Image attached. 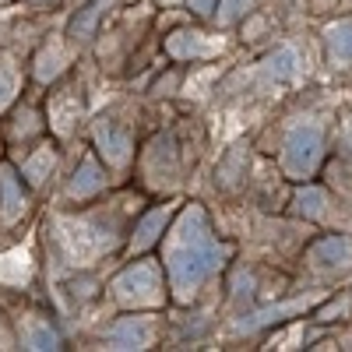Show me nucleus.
I'll return each instance as SVG.
<instances>
[{"label":"nucleus","mask_w":352,"mask_h":352,"mask_svg":"<svg viewBox=\"0 0 352 352\" xmlns=\"http://www.w3.org/2000/svg\"><path fill=\"white\" fill-rule=\"evenodd\" d=\"M152 342H155V317H144V314L120 317L106 331V345L109 349H148Z\"/></svg>","instance_id":"6"},{"label":"nucleus","mask_w":352,"mask_h":352,"mask_svg":"<svg viewBox=\"0 0 352 352\" xmlns=\"http://www.w3.org/2000/svg\"><path fill=\"white\" fill-rule=\"evenodd\" d=\"M18 342L21 349H60V335L43 314H28L21 317V328H18Z\"/></svg>","instance_id":"11"},{"label":"nucleus","mask_w":352,"mask_h":352,"mask_svg":"<svg viewBox=\"0 0 352 352\" xmlns=\"http://www.w3.org/2000/svg\"><path fill=\"white\" fill-rule=\"evenodd\" d=\"M324 204H328V194L320 190V187H303V194H300V212L303 215H310V219H324Z\"/></svg>","instance_id":"19"},{"label":"nucleus","mask_w":352,"mask_h":352,"mask_svg":"<svg viewBox=\"0 0 352 352\" xmlns=\"http://www.w3.org/2000/svg\"><path fill=\"white\" fill-rule=\"evenodd\" d=\"M102 187H106V169H102L92 155H88V159H81V166H78L74 176H71L67 197H71V201H88V197H96Z\"/></svg>","instance_id":"10"},{"label":"nucleus","mask_w":352,"mask_h":352,"mask_svg":"<svg viewBox=\"0 0 352 352\" xmlns=\"http://www.w3.org/2000/svg\"><path fill=\"white\" fill-rule=\"evenodd\" d=\"M166 4H173V0H166Z\"/></svg>","instance_id":"25"},{"label":"nucleus","mask_w":352,"mask_h":352,"mask_svg":"<svg viewBox=\"0 0 352 352\" xmlns=\"http://www.w3.org/2000/svg\"><path fill=\"white\" fill-rule=\"evenodd\" d=\"M56 240H60V250L74 264H88L92 257L113 247V232L109 222L81 215V219H56Z\"/></svg>","instance_id":"4"},{"label":"nucleus","mask_w":352,"mask_h":352,"mask_svg":"<svg viewBox=\"0 0 352 352\" xmlns=\"http://www.w3.org/2000/svg\"><path fill=\"white\" fill-rule=\"evenodd\" d=\"M36 275V257L28 247H11L0 254V282L11 285V289H21L28 285Z\"/></svg>","instance_id":"8"},{"label":"nucleus","mask_w":352,"mask_h":352,"mask_svg":"<svg viewBox=\"0 0 352 352\" xmlns=\"http://www.w3.org/2000/svg\"><path fill=\"white\" fill-rule=\"evenodd\" d=\"M261 74L268 78L272 85H285V81H296V74H300V56H296V50L292 46H282V50H275L268 60L261 64Z\"/></svg>","instance_id":"15"},{"label":"nucleus","mask_w":352,"mask_h":352,"mask_svg":"<svg viewBox=\"0 0 352 352\" xmlns=\"http://www.w3.org/2000/svg\"><path fill=\"white\" fill-rule=\"evenodd\" d=\"M64 60H67V56L60 53V50H46L43 56H39V67H36V74H39V81H53L56 74H60L64 71Z\"/></svg>","instance_id":"22"},{"label":"nucleus","mask_w":352,"mask_h":352,"mask_svg":"<svg viewBox=\"0 0 352 352\" xmlns=\"http://www.w3.org/2000/svg\"><path fill=\"white\" fill-rule=\"evenodd\" d=\"M324 159V127L317 120H296L282 141V169L292 180H310Z\"/></svg>","instance_id":"2"},{"label":"nucleus","mask_w":352,"mask_h":352,"mask_svg":"<svg viewBox=\"0 0 352 352\" xmlns=\"http://www.w3.org/2000/svg\"><path fill=\"white\" fill-rule=\"evenodd\" d=\"M257 4V0H219V11H215V18L222 21V25H229V21H236V18H243L250 8Z\"/></svg>","instance_id":"21"},{"label":"nucleus","mask_w":352,"mask_h":352,"mask_svg":"<svg viewBox=\"0 0 352 352\" xmlns=\"http://www.w3.org/2000/svg\"><path fill=\"white\" fill-rule=\"evenodd\" d=\"M176 212V204H162V208H155V212H148L138 226H134V236H131V250H148L152 243H159L162 240V232H166V222H169V215Z\"/></svg>","instance_id":"12"},{"label":"nucleus","mask_w":352,"mask_h":352,"mask_svg":"<svg viewBox=\"0 0 352 352\" xmlns=\"http://www.w3.org/2000/svg\"><path fill=\"white\" fill-rule=\"evenodd\" d=\"M166 50L176 60H212L226 50V39L208 36V32H190V28H180L166 39Z\"/></svg>","instance_id":"5"},{"label":"nucleus","mask_w":352,"mask_h":352,"mask_svg":"<svg viewBox=\"0 0 352 352\" xmlns=\"http://www.w3.org/2000/svg\"><path fill=\"white\" fill-rule=\"evenodd\" d=\"M328 56H331V64L338 67H349L352 64V21H335L328 25Z\"/></svg>","instance_id":"16"},{"label":"nucleus","mask_w":352,"mask_h":352,"mask_svg":"<svg viewBox=\"0 0 352 352\" xmlns=\"http://www.w3.org/2000/svg\"><path fill=\"white\" fill-rule=\"evenodd\" d=\"M81 116V99H78V88H60L53 92L50 99V124L60 131V134H71V127L78 124Z\"/></svg>","instance_id":"13"},{"label":"nucleus","mask_w":352,"mask_h":352,"mask_svg":"<svg viewBox=\"0 0 352 352\" xmlns=\"http://www.w3.org/2000/svg\"><path fill=\"white\" fill-rule=\"evenodd\" d=\"M53 166H56V152H53V144H39V148L21 162V176H25L28 184H43L46 176L53 173Z\"/></svg>","instance_id":"18"},{"label":"nucleus","mask_w":352,"mask_h":352,"mask_svg":"<svg viewBox=\"0 0 352 352\" xmlns=\"http://www.w3.org/2000/svg\"><path fill=\"white\" fill-rule=\"evenodd\" d=\"M113 296L124 307H159L166 300V278L159 261H134L131 268H124L113 282Z\"/></svg>","instance_id":"3"},{"label":"nucleus","mask_w":352,"mask_h":352,"mask_svg":"<svg viewBox=\"0 0 352 352\" xmlns=\"http://www.w3.org/2000/svg\"><path fill=\"white\" fill-rule=\"evenodd\" d=\"M187 4H190L194 14H212V8L219 4V0H187Z\"/></svg>","instance_id":"23"},{"label":"nucleus","mask_w":352,"mask_h":352,"mask_svg":"<svg viewBox=\"0 0 352 352\" xmlns=\"http://www.w3.org/2000/svg\"><path fill=\"white\" fill-rule=\"evenodd\" d=\"M21 92V71L11 53H0V113H4Z\"/></svg>","instance_id":"17"},{"label":"nucleus","mask_w":352,"mask_h":352,"mask_svg":"<svg viewBox=\"0 0 352 352\" xmlns=\"http://www.w3.org/2000/svg\"><path fill=\"white\" fill-rule=\"evenodd\" d=\"M102 8H106V0H92V4L85 8V14H81V18H74L71 36H74V39H88V32H92V25H96V18L102 14Z\"/></svg>","instance_id":"20"},{"label":"nucleus","mask_w":352,"mask_h":352,"mask_svg":"<svg viewBox=\"0 0 352 352\" xmlns=\"http://www.w3.org/2000/svg\"><path fill=\"white\" fill-rule=\"evenodd\" d=\"M39 4H43V0H39Z\"/></svg>","instance_id":"26"},{"label":"nucleus","mask_w":352,"mask_h":352,"mask_svg":"<svg viewBox=\"0 0 352 352\" xmlns=\"http://www.w3.org/2000/svg\"><path fill=\"white\" fill-rule=\"evenodd\" d=\"M96 144H99V152H102V159L109 162V166H127L131 162V155H134V141H131V134L124 131V127H116V124H102L99 131H96Z\"/></svg>","instance_id":"9"},{"label":"nucleus","mask_w":352,"mask_h":352,"mask_svg":"<svg viewBox=\"0 0 352 352\" xmlns=\"http://www.w3.org/2000/svg\"><path fill=\"white\" fill-rule=\"evenodd\" d=\"M314 264L317 268H331V272H342L352 264V240L349 236H328L314 247Z\"/></svg>","instance_id":"14"},{"label":"nucleus","mask_w":352,"mask_h":352,"mask_svg":"<svg viewBox=\"0 0 352 352\" xmlns=\"http://www.w3.org/2000/svg\"><path fill=\"white\" fill-rule=\"evenodd\" d=\"M226 257H229V250H226V243H219L201 204L184 208L162 240V268L169 275L173 296L180 303H190L204 289V282H212L222 272Z\"/></svg>","instance_id":"1"},{"label":"nucleus","mask_w":352,"mask_h":352,"mask_svg":"<svg viewBox=\"0 0 352 352\" xmlns=\"http://www.w3.org/2000/svg\"><path fill=\"white\" fill-rule=\"evenodd\" d=\"M0 4H8V0H0Z\"/></svg>","instance_id":"24"},{"label":"nucleus","mask_w":352,"mask_h":352,"mask_svg":"<svg viewBox=\"0 0 352 352\" xmlns=\"http://www.w3.org/2000/svg\"><path fill=\"white\" fill-rule=\"evenodd\" d=\"M28 194L21 187V176L11 166H0V226H11L25 215Z\"/></svg>","instance_id":"7"}]
</instances>
